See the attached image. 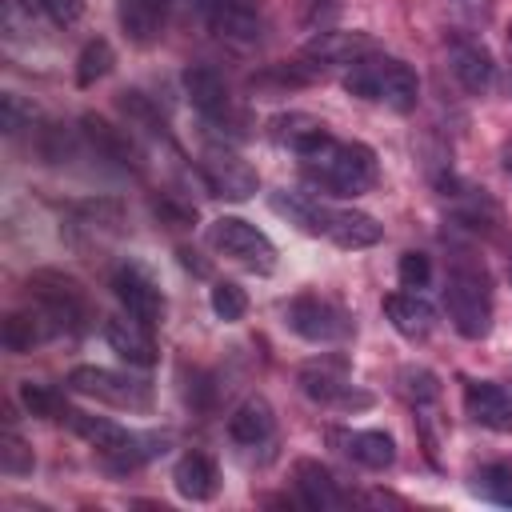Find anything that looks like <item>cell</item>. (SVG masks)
I'll use <instances>...</instances> for the list:
<instances>
[{
  "label": "cell",
  "instance_id": "obj_5",
  "mask_svg": "<svg viewBox=\"0 0 512 512\" xmlns=\"http://www.w3.org/2000/svg\"><path fill=\"white\" fill-rule=\"evenodd\" d=\"M28 292L36 300V308L44 312V320L52 324V332H80L84 320L92 316L84 288L56 268H36L28 276Z\"/></svg>",
  "mask_w": 512,
  "mask_h": 512
},
{
  "label": "cell",
  "instance_id": "obj_16",
  "mask_svg": "<svg viewBox=\"0 0 512 512\" xmlns=\"http://www.w3.org/2000/svg\"><path fill=\"white\" fill-rule=\"evenodd\" d=\"M464 412L492 432H512V392L492 380H468L464 384Z\"/></svg>",
  "mask_w": 512,
  "mask_h": 512
},
{
  "label": "cell",
  "instance_id": "obj_3",
  "mask_svg": "<svg viewBox=\"0 0 512 512\" xmlns=\"http://www.w3.org/2000/svg\"><path fill=\"white\" fill-rule=\"evenodd\" d=\"M344 92L360 96V100L388 104L392 112H412L416 100H420V80H416V72L404 60L384 56V52H368L356 64H348Z\"/></svg>",
  "mask_w": 512,
  "mask_h": 512
},
{
  "label": "cell",
  "instance_id": "obj_43",
  "mask_svg": "<svg viewBox=\"0 0 512 512\" xmlns=\"http://www.w3.org/2000/svg\"><path fill=\"white\" fill-rule=\"evenodd\" d=\"M500 164H504V172L512 176V136H508V140L500 144Z\"/></svg>",
  "mask_w": 512,
  "mask_h": 512
},
{
  "label": "cell",
  "instance_id": "obj_38",
  "mask_svg": "<svg viewBox=\"0 0 512 512\" xmlns=\"http://www.w3.org/2000/svg\"><path fill=\"white\" fill-rule=\"evenodd\" d=\"M396 276L404 288H424L432 280V260L424 252H404L400 264H396Z\"/></svg>",
  "mask_w": 512,
  "mask_h": 512
},
{
  "label": "cell",
  "instance_id": "obj_31",
  "mask_svg": "<svg viewBox=\"0 0 512 512\" xmlns=\"http://www.w3.org/2000/svg\"><path fill=\"white\" fill-rule=\"evenodd\" d=\"M472 488H476L484 500L512 508V464H484V468L472 476Z\"/></svg>",
  "mask_w": 512,
  "mask_h": 512
},
{
  "label": "cell",
  "instance_id": "obj_33",
  "mask_svg": "<svg viewBox=\"0 0 512 512\" xmlns=\"http://www.w3.org/2000/svg\"><path fill=\"white\" fill-rule=\"evenodd\" d=\"M208 304H212V312H216L224 324H236V320H244V312H248V296H244V288L232 284V280H216Z\"/></svg>",
  "mask_w": 512,
  "mask_h": 512
},
{
  "label": "cell",
  "instance_id": "obj_41",
  "mask_svg": "<svg viewBox=\"0 0 512 512\" xmlns=\"http://www.w3.org/2000/svg\"><path fill=\"white\" fill-rule=\"evenodd\" d=\"M44 8V16L60 28H72L80 16H84V0H36Z\"/></svg>",
  "mask_w": 512,
  "mask_h": 512
},
{
  "label": "cell",
  "instance_id": "obj_15",
  "mask_svg": "<svg viewBox=\"0 0 512 512\" xmlns=\"http://www.w3.org/2000/svg\"><path fill=\"white\" fill-rule=\"evenodd\" d=\"M80 132H84V140L92 144V152H96L100 160H108L112 168H120V172H136V168H140V152H136V144H132V136H128L124 128L108 124V120L96 116V112H84V116H80Z\"/></svg>",
  "mask_w": 512,
  "mask_h": 512
},
{
  "label": "cell",
  "instance_id": "obj_18",
  "mask_svg": "<svg viewBox=\"0 0 512 512\" xmlns=\"http://www.w3.org/2000/svg\"><path fill=\"white\" fill-rule=\"evenodd\" d=\"M332 440L340 444V452L348 460H356L368 472H384L396 464V440L380 428H352V432H332Z\"/></svg>",
  "mask_w": 512,
  "mask_h": 512
},
{
  "label": "cell",
  "instance_id": "obj_25",
  "mask_svg": "<svg viewBox=\"0 0 512 512\" xmlns=\"http://www.w3.org/2000/svg\"><path fill=\"white\" fill-rule=\"evenodd\" d=\"M384 316L388 324L404 336V340H424L436 328V312L428 300H420L416 292H388L384 296Z\"/></svg>",
  "mask_w": 512,
  "mask_h": 512
},
{
  "label": "cell",
  "instance_id": "obj_44",
  "mask_svg": "<svg viewBox=\"0 0 512 512\" xmlns=\"http://www.w3.org/2000/svg\"><path fill=\"white\" fill-rule=\"evenodd\" d=\"M508 40H512V20H508Z\"/></svg>",
  "mask_w": 512,
  "mask_h": 512
},
{
  "label": "cell",
  "instance_id": "obj_10",
  "mask_svg": "<svg viewBox=\"0 0 512 512\" xmlns=\"http://www.w3.org/2000/svg\"><path fill=\"white\" fill-rule=\"evenodd\" d=\"M192 8L208 24V32L228 44H256L264 36L260 0H192Z\"/></svg>",
  "mask_w": 512,
  "mask_h": 512
},
{
  "label": "cell",
  "instance_id": "obj_37",
  "mask_svg": "<svg viewBox=\"0 0 512 512\" xmlns=\"http://www.w3.org/2000/svg\"><path fill=\"white\" fill-rule=\"evenodd\" d=\"M32 120H36V108L24 96H16V92H4L0 96V128L8 136H16L20 128H32Z\"/></svg>",
  "mask_w": 512,
  "mask_h": 512
},
{
  "label": "cell",
  "instance_id": "obj_28",
  "mask_svg": "<svg viewBox=\"0 0 512 512\" xmlns=\"http://www.w3.org/2000/svg\"><path fill=\"white\" fill-rule=\"evenodd\" d=\"M44 336H52V324L44 320V312L36 308V312H12L8 320H4V328H0V340H4V348L8 352H32Z\"/></svg>",
  "mask_w": 512,
  "mask_h": 512
},
{
  "label": "cell",
  "instance_id": "obj_20",
  "mask_svg": "<svg viewBox=\"0 0 512 512\" xmlns=\"http://www.w3.org/2000/svg\"><path fill=\"white\" fill-rule=\"evenodd\" d=\"M324 236H328L336 248L356 252V248H372V244H380L384 224H380L376 216L360 212V208H328V228H324Z\"/></svg>",
  "mask_w": 512,
  "mask_h": 512
},
{
  "label": "cell",
  "instance_id": "obj_36",
  "mask_svg": "<svg viewBox=\"0 0 512 512\" xmlns=\"http://www.w3.org/2000/svg\"><path fill=\"white\" fill-rule=\"evenodd\" d=\"M32 468H36L32 448L8 428V432L0 436V472H4V476H28Z\"/></svg>",
  "mask_w": 512,
  "mask_h": 512
},
{
  "label": "cell",
  "instance_id": "obj_26",
  "mask_svg": "<svg viewBox=\"0 0 512 512\" xmlns=\"http://www.w3.org/2000/svg\"><path fill=\"white\" fill-rule=\"evenodd\" d=\"M268 204H272L276 216H284L288 224H296L308 236H324V228H328V204H320L316 196H304V192H272Z\"/></svg>",
  "mask_w": 512,
  "mask_h": 512
},
{
  "label": "cell",
  "instance_id": "obj_19",
  "mask_svg": "<svg viewBox=\"0 0 512 512\" xmlns=\"http://www.w3.org/2000/svg\"><path fill=\"white\" fill-rule=\"evenodd\" d=\"M448 60H452V76L460 80L464 92L480 96V92L492 88V80H496V64H492V52H488L480 40H452Z\"/></svg>",
  "mask_w": 512,
  "mask_h": 512
},
{
  "label": "cell",
  "instance_id": "obj_7",
  "mask_svg": "<svg viewBox=\"0 0 512 512\" xmlns=\"http://www.w3.org/2000/svg\"><path fill=\"white\" fill-rule=\"evenodd\" d=\"M208 244H212L224 260H232V264H240V268H248V272L268 276V272L276 268V248H272V240H268L256 224H248V220H240V216H220V220H212V224H208Z\"/></svg>",
  "mask_w": 512,
  "mask_h": 512
},
{
  "label": "cell",
  "instance_id": "obj_8",
  "mask_svg": "<svg viewBox=\"0 0 512 512\" xmlns=\"http://www.w3.org/2000/svg\"><path fill=\"white\" fill-rule=\"evenodd\" d=\"M68 388L88 396V400H100V404H112V408H128V412H148L152 408V384L148 380L124 376V372H112V368H96V364L72 368L68 372Z\"/></svg>",
  "mask_w": 512,
  "mask_h": 512
},
{
  "label": "cell",
  "instance_id": "obj_11",
  "mask_svg": "<svg viewBox=\"0 0 512 512\" xmlns=\"http://www.w3.org/2000/svg\"><path fill=\"white\" fill-rule=\"evenodd\" d=\"M200 180L212 196H224V200H248L256 192V168L236 156L228 144H208L200 152Z\"/></svg>",
  "mask_w": 512,
  "mask_h": 512
},
{
  "label": "cell",
  "instance_id": "obj_22",
  "mask_svg": "<svg viewBox=\"0 0 512 512\" xmlns=\"http://www.w3.org/2000/svg\"><path fill=\"white\" fill-rule=\"evenodd\" d=\"M172 484H176V492H180L184 500H192V504L212 500V496L220 492L216 460L204 456V452H184V456L176 460V468H172Z\"/></svg>",
  "mask_w": 512,
  "mask_h": 512
},
{
  "label": "cell",
  "instance_id": "obj_9",
  "mask_svg": "<svg viewBox=\"0 0 512 512\" xmlns=\"http://www.w3.org/2000/svg\"><path fill=\"white\" fill-rule=\"evenodd\" d=\"M300 392L324 408H340V412H352V408H368L372 396L352 388L348 384V364L340 356H320V360H308L300 368Z\"/></svg>",
  "mask_w": 512,
  "mask_h": 512
},
{
  "label": "cell",
  "instance_id": "obj_30",
  "mask_svg": "<svg viewBox=\"0 0 512 512\" xmlns=\"http://www.w3.org/2000/svg\"><path fill=\"white\" fill-rule=\"evenodd\" d=\"M396 388H400V396L412 404V408H424V404H432L436 396H440V380H436V372H428V368H400V376H396Z\"/></svg>",
  "mask_w": 512,
  "mask_h": 512
},
{
  "label": "cell",
  "instance_id": "obj_27",
  "mask_svg": "<svg viewBox=\"0 0 512 512\" xmlns=\"http://www.w3.org/2000/svg\"><path fill=\"white\" fill-rule=\"evenodd\" d=\"M276 428V416H272V404L264 396H248L232 416H228V436L236 444H264Z\"/></svg>",
  "mask_w": 512,
  "mask_h": 512
},
{
  "label": "cell",
  "instance_id": "obj_21",
  "mask_svg": "<svg viewBox=\"0 0 512 512\" xmlns=\"http://www.w3.org/2000/svg\"><path fill=\"white\" fill-rule=\"evenodd\" d=\"M116 16H120V32L148 48L164 36V24H168V0H120L116 4Z\"/></svg>",
  "mask_w": 512,
  "mask_h": 512
},
{
  "label": "cell",
  "instance_id": "obj_24",
  "mask_svg": "<svg viewBox=\"0 0 512 512\" xmlns=\"http://www.w3.org/2000/svg\"><path fill=\"white\" fill-rule=\"evenodd\" d=\"M268 136L280 144V148H292L296 156H308L316 152L332 132L324 128V120L308 116V112H280L272 124H268Z\"/></svg>",
  "mask_w": 512,
  "mask_h": 512
},
{
  "label": "cell",
  "instance_id": "obj_17",
  "mask_svg": "<svg viewBox=\"0 0 512 512\" xmlns=\"http://www.w3.org/2000/svg\"><path fill=\"white\" fill-rule=\"evenodd\" d=\"M104 340H108V348H112L120 360H128L132 368H152V364H156V340H152L148 328H144L140 320H132L128 312L104 320Z\"/></svg>",
  "mask_w": 512,
  "mask_h": 512
},
{
  "label": "cell",
  "instance_id": "obj_32",
  "mask_svg": "<svg viewBox=\"0 0 512 512\" xmlns=\"http://www.w3.org/2000/svg\"><path fill=\"white\" fill-rule=\"evenodd\" d=\"M20 404L32 412V416H44V420H60L64 416V400H60V392L56 388H48V384H40V380H24L20 384Z\"/></svg>",
  "mask_w": 512,
  "mask_h": 512
},
{
  "label": "cell",
  "instance_id": "obj_40",
  "mask_svg": "<svg viewBox=\"0 0 512 512\" xmlns=\"http://www.w3.org/2000/svg\"><path fill=\"white\" fill-rule=\"evenodd\" d=\"M68 152H72V140H68V132H64L60 124H48V128L40 132V156H44L48 164H60Z\"/></svg>",
  "mask_w": 512,
  "mask_h": 512
},
{
  "label": "cell",
  "instance_id": "obj_12",
  "mask_svg": "<svg viewBox=\"0 0 512 512\" xmlns=\"http://www.w3.org/2000/svg\"><path fill=\"white\" fill-rule=\"evenodd\" d=\"M112 292H116L120 308L132 320H140L144 328H156L164 320V292H160V284L152 280V272L144 264H136V260L120 264L112 272Z\"/></svg>",
  "mask_w": 512,
  "mask_h": 512
},
{
  "label": "cell",
  "instance_id": "obj_2",
  "mask_svg": "<svg viewBox=\"0 0 512 512\" xmlns=\"http://www.w3.org/2000/svg\"><path fill=\"white\" fill-rule=\"evenodd\" d=\"M444 308L452 328L464 340H484L492 328V276L488 268L468 256L456 252L448 264V280H444Z\"/></svg>",
  "mask_w": 512,
  "mask_h": 512
},
{
  "label": "cell",
  "instance_id": "obj_4",
  "mask_svg": "<svg viewBox=\"0 0 512 512\" xmlns=\"http://www.w3.org/2000/svg\"><path fill=\"white\" fill-rule=\"evenodd\" d=\"M60 420H68L72 432L84 436V440L104 456V464H108L112 472H132V468H140L148 456L164 452V440H160V436L128 432V428H120L116 420H104V416H92V412H80V408H64Z\"/></svg>",
  "mask_w": 512,
  "mask_h": 512
},
{
  "label": "cell",
  "instance_id": "obj_29",
  "mask_svg": "<svg viewBox=\"0 0 512 512\" xmlns=\"http://www.w3.org/2000/svg\"><path fill=\"white\" fill-rule=\"evenodd\" d=\"M112 64H116L112 44L108 40H88L84 52H80V60H76V84L80 88H92L96 80H104L112 72Z\"/></svg>",
  "mask_w": 512,
  "mask_h": 512
},
{
  "label": "cell",
  "instance_id": "obj_14",
  "mask_svg": "<svg viewBox=\"0 0 512 512\" xmlns=\"http://www.w3.org/2000/svg\"><path fill=\"white\" fill-rule=\"evenodd\" d=\"M368 52H376V40H372L368 32H336V28H328V32H316V36L304 44L300 56H308V60L328 76L332 68H348V64H356V60L368 56Z\"/></svg>",
  "mask_w": 512,
  "mask_h": 512
},
{
  "label": "cell",
  "instance_id": "obj_23",
  "mask_svg": "<svg viewBox=\"0 0 512 512\" xmlns=\"http://www.w3.org/2000/svg\"><path fill=\"white\" fill-rule=\"evenodd\" d=\"M292 476H296V492H300V500L308 508H340V504H352V492H344L336 484V476L320 460H296Z\"/></svg>",
  "mask_w": 512,
  "mask_h": 512
},
{
  "label": "cell",
  "instance_id": "obj_6",
  "mask_svg": "<svg viewBox=\"0 0 512 512\" xmlns=\"http://www.w3.org/2000/svg\"><path fill=\"white\" fill-rule=\"evenodd\" d=\"M284 320H288V328L300 336V340H308V344H340V340H348L352 336V312L344 308V304H336V300H328V296H316V292H300V296H292L288 300V308H284Z\"/></svg>",
  "mask_w": 512,
  "mask_h": 512
},
{
  "label": "cell",
  "instance_id": "obj_42",
  "mask_svg": "<svg viewBox=\"0 0 512 512\" xmlns=\"http://www.w3.org/2000/svg\"><path fill=\"white\" fill-rule=\"evenodd\" d=\"M156 216H164V220H168V228H184V224H192V220H196V212H192V208H180V204H172V200H156Z\"/></svg>",
  "mask_w": 512,
  "mask_h": 512
},
{
  "label": "cell",
  "instance_id": "obj_1",
  "mask_svg": "<svg viewBox=\"0 0 512 512\" xmlns=\"http://www.w3.org/2000/svg\"><path fill=\"white\" fill-rule=\"evenodd\" d=\"M300 168H304V180L316 184L320 192L328 196H360L376 184L380 168H376V152L368 144H356V140H336L328 136L316 152L300 156Z\"/></svg>",
  "mask_w": 512,
  "mask_h": 512
},
{
  "label": "cell",
  "instance_id": "obj_13",
  "mask_svg": "<svg viewBox=\"0 0 512 512\" xmlns=\"http://www.w3.org/2000/svg\"><path fill=\"white\" fill-rule=\"evenodd\" d=\"M180 80H184V96L192 100V108H196L208 124H236V120H240V116L232 112L228 84H224V76H220L212 64H188Z\"/></svg>",
  "mask_w": 512,
  "mask_h": 512
},
{
  "label": "cell",
  "instance_id": "obj_34",
  "mask_svg": "<svg viewBox=\"0 0 512 512\" xmlns=\"http://www.w3.org/2000/svg\"><path fill=\"white\" fill-rule=\"evenodd\" d=\"M344 12V0H296V20L304 32H328L336 16Z\"/></svg>",
  "mask_w": 512,
  "mask_h": 512
},
{
  "label": "cell",
  "instance_id": "obj_39",
  "mask_svg": "<svg viewBox=\"0 0 512 512\" xmlns=\"http://www.w3.org/2000/svg\"><path fill=\"white\" fill-rule=\"evenodd\" d=\"M32 12L20 0H4V36L8 40H32Z\"/></svg>",
  "mask_w": 512,
  "mask_h": 512
},
{
  "label": "cell",
  "instance_id": "obj_35",
  "mask_svg": "<svg viewBox=\"0 0 512 512\" xmlns=\"http://www.w3.org/2000/svg\"><path fill=\"white\" fill-rule=\"evenodd\" d=\"M120 108H124V116H128L132 124H140V128H148V132H160V136H164V116H160V108H156L144 92L124 88V92H120Z\"/></svg>",
  "mask_w": 512,
  "mask_h": 512
}]
</instances>
